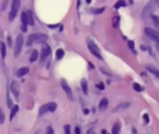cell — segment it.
<instances>
[{"label": "cell", "instance_id": "cell-37", "mask_svg": "<svg viewBox=\"0 0 159 134\" xmlns=\"http://www.w3.org/2000/svg\"><path fill=\"white\" fill-rule=\"evenodd\" d=\"M141 50H142V51H146V50H149V47L145 46V45H142V46H141Z\"/></svg>", "mask_w": 159, "mask_h": 134}, {"label": "cell", "instance_id": "cell-30", "mask_svg": "<svg viewBox=\"0 0 159 134\" xmlns=\"http://www.w3.org/2000/svg\"><path fill=\"white\" fill-rule=\"evenodd\" d=\"M96 88L100 89V91H103V89L105 88V84L103 83V82H99V83H96Z\"/></svg>", "mask_w": 159, "mask_h": 134}, {"label": "cell", "instance_id": "cell-18", "mask_svg": "<svg viewBox=\"0 0 159 134\" xmlns=\"http://www.w3.org/2000/svg\"><path fill=\"white\" fill-rule=\"evenodd\" d=\"M18 110H19V106H18V105H14L12 109H10V119H13L14 116H16L17 113H18Z\"/></svg>", "mask_w": 159, "mask_h": 134}, {"label": "cell", "instance_id": "cell-26", "mask_svg": "<svg viewBox=\"0 0 159 134\" xmlns=\"http://www.w3.org/2000/svg\"><path fill=\"white\" fill-rule=\"evenodd\" d=\"M104 10H105V6H103V8H98V9H92L91 12H92V14H101Z\"/></svg>", "mask_w": 159, "mask_h": 134}, {"label": "cell", "instance_id": "cell-45", "mask_svg": "<svg viewBox=\"0 0 159 134\" xmlns=\"http://www.w3.org/2000/svg\"><path fill=\"white\" fill-rule=\"evenodd\" d=\"M80 4H81V0H78V4H77V6H80Z\"/></svg>", "mask_w": 159, "mask_h": 134}, {"label": "cell", "instance_id": "cell-21", "mask_svg": "<svg viewBox=\"0 0 159 134\" xmlns=\"http://www.w3.org/2000/svg\"><path fill=\"white\" fill-rule=\"evenodd\" d=\"M126 5H127L126 0H118L116 4H114V8H116V9H119L121 6H126Z\"/></svg>", "mask_w": 159, "mask_h": 134}, {"label": "cell", "instance_id": "cell-5", "mask_svg": "<svg viewBox=\"0 0 159 134\" xmlns=\"http://www.w3.org/2000/svg\"><path fill=\"white\" fill-rule=\"evenodd\" d=\"M87 47H88V50H90V53L94 55L95 58H98L99 60H103V56H101V54H100V50H99V47L95 45V42H92V41L87 40Z\"/></svg>", "mask_w": 159, "mask_h": 134}, {"label": "cell", "instance_id": "cell-23", "mask_svg": "<svg viewBox=\"0 0 159 134\" xmlns=\"http://www.w3.org/2000/svg\"><path fill=\"white\" fill-rule=\"evenodd\" d=\"M6 106H8L9 109H12V107L14 106L13 101H12V97H10V95H9V89H8V95H6Z\"/></svg>", "mask_w": 159, "mask_h": 134}, {"label": "cell", "instance_id": "cell-13", "mask_svg": "<svg viewBox=\"0 0 159 134\" xmlns=\"http://www.w3.org/2000/svg\"><path fill=\"white\" fill-rule=\"evenodd\" d=\"M130 106V102H122L121 105H118L116 109H114V113H118V111H121V110H124V109H127V107Z\"/></svg>", "mask_w": 159, "mask_h": 134}, {"label": "cell", "instance_id": "cell-43", "mask_svg": "<svg viewBox=\"0 0 159 134\" xmlns=\"http://www.w3.org/2000/svg\"><path fill=\"white\" fill-rule=\"evenodd\" d=\"M128 3H130V4H134V0H128Z\"/></svg>", "mask_w": 159, "mask_h": 134}, {"label": "cell", "instance_id": "cell-9", "mask_svg": "<svg viewBox=\"0 0 159 134\" xmlns=\"http://www.w3.org/2000/svg\"><path fill=\"white\" fill-rule=\"evenodd\" d=\"M60 84H62V88L64 89V92H65V95H67V97L69 100H72V91H71V87L68 86V83L65 82L64 79H62L60 80Z\"/></svg>", "mask_w": 159, "mask_h": 134}, {"label": "cell", "instance_id": "cell-29", "mask_svg": "<svg viewBox=\"0 0 159 134\" xmlns=\"http://www.w3.org/2000/svg\"><path fill=\"white\" fill-rule=\"evenodd\" d=\"M151 18H153V23L155 24V27H159V17H157V16L154 14V16L151 17Z\"/></svg>", "mask_w": 159, "mask_h": 134}, {"label": "cell", "instance_id": "cell-8", "mask_svg": "<svg viewBox=\"0 0 159 134\" xmlns=\"http://www.w3.org/2000/svg\"><path fill=\"white\" fill-rule=\"evenodd\" d=\"M50 53H51L50 46H49L47 43L44 42V43H42V49H41V54H40V60L44 61V60H45V59L50 55Z\"/></svg>", "mask_w": 159, "mask_h": 134}, {"label": "cell", "instance_id": "cell-4", "mask_svg": "<svg viewBox=\"0 0 159 134\" xmlns=\"http://www.w3.org/2000/svg\"><path fill=\"white\" fill-rule=\"evenodd\" d=\"M55 110H57V103L55 102H47V103H44V105L39 109V115H44L46 113H53Z\"/></svg>", "mask_w": 159, "mask_h": 134}, {"label": "cell", "instance_id": "cell-1", "mask_svg": "<svg viewBox=\"0 0 159 134\" xmlns=\"http://www.w3.org/2000/svg\"><path fill=\"white\" fill-rule=\"evenodd\" d=\"M158 8H159V0H150V1L144 6L141 17L144 19H146V18H149V17H153Z\"/></svg>", "mask_w": 159, "mask_h": 134}, {"label": "cell", "instance_id": "cell-10", "mask_svg": "<svg viewBox=\"0 0 159 134\" xmlns=\"http://www.w3.org/2000/svg\"><path fill=\"white\" fill-rule=\"evenodd\" d=\"M10 91L14 95V97H19V91H18V84L17 82H12L10 83Z\"/></svg>", "mask_w": 159, "mask_h": 134}, {"label": "cell", "instance_id": "cell-28", "mask_svg": "<svg viewBox=\"0 0 159 134\" xmlns=\"http://www.w3.org/2000/svg\"><path fill=\"white\" fill-rule=\"evenodd\" d=\"M112 22H113V27H114V28H117L118 26H119V17H118V16H117V17H114Z\"/></svg>", "mask_w": 159, "mask_h": 134}, {"label": "cell", "instance_id": "cell-24", "mask_svg": "<svg viewBox=\"0 0 159 134\" xmlns=\"http://www.w3.org/2000/svg\"><path fill=\"white\" fill-rule=\"evenodd\" d=\"M63 56H64V51H63L62 49H58L57 53H55V58H57V60H60Z\"/></svg>", "mask_w": 159, "mask_h": 134}, {"label": "cell", "instance_id": "cell-38", "mask_svg": "<svg viewBox=\"0 0 159 134\" xmlns=\"http://www.w3.org/2000/svg\"><path fill=\"white\" fill-rule=\"evenodd\" d=\"M87 134H95V133H94V129H88Z\"/></svg>", "mask_w": 159, "mask_h": 134}, {"label": "cell", "instance_id": "cell-6", "mask_svg": "<svg viewBox=\"0 0 159 134\" xmlns=\"http://www.w3.org/2000/svg\"><path fill=\"white\" fill-rule=\"evenodd\" d=\"M144 32H145V35L147 37H150L153 41H155L157 42V45L159 46V32H157L155 29L153 28H150V27H146L145 29H144Z\"/></svg>", "mask_w": 159, "mask_h": 134}, {"label": "cell", "instance_id": "cell-40", "mask_svg": "<svg viewBox=\"0 0 159 134\" xmlns=\"http://www.w3.org/2000/svg\"><path fill=\"white\" fill-rule=\"evenodd\" d=\"M132 134H137V130H136L135 128H132Z\"/></svg>", "mask_w": 159, "mask_h": 134}, {"label": "cell", "instance_id": "cell-17", "mask_svg": "<svg viewBox=\"0 0 159 134\" xmlns=\"http://www.w3.org/2000/svg\"><path fill=\"white\" fill-rule=\"evenodd\" d=\"M27 19H28V24H29V26H34V24H35L34 16H32V12H31V10H27Z\"/></svg>", "mask_w": 159, "mask_h": 134}, {"label": "cell", "instance_id": "cell-3", "mask_svg": "<svg viewBox=\"0 0 159 134\" xmlns=\"http://www.w3.org/2000/svg\"><path fill=\"white\" fill-rule=\"evenodd\" d=\"M19 6H21V0H12V9L8 14V19L12 22L14 18H16L18 10H19Z\"/></svg>", "mask_w": 159, "mask_h": 134}, {"label": "cell", "instance_id": "cell-14", "mask_svg": "<svg viewBox=\"0 0 159 134\" xmlns=\"http://www.w3.org/2000/svg\"><path fill=\"white\" fill-rule=\"evenodd\" d=\"M21 21H22V26L27 27V24H28V19H27V10H24V12L22 13V16H21Z\"/></svg>", "mask_w": 159, "mask_h": 134}, {"label": "cell", "instance_id": "cell-41", "mask_svg": "<svg viewBox=\"0 0 159 134\" xmlns=\"http://www.w3.org/2000/svg\"><path fill=\"white\" fill-rule=\"evenodd\" d=\"M88 68H91V69H94V65L91 64V63H88Z\"/></svg>", "mask_w": 159, "mask_h": 134}, {"label": "cell", "instance_id": "cell-20", "mask_svg": "<svg viewBox=\"0 0 159 134\" xmlns=\"http://www.w3.org/2000/svg\"><path fill=\"white\" fill-rule=\"evenodd\" d=\"M132 88H134L136 92H142V91H144V87H142V86H140L139 83H136V82H134V83H132Z\"/></svg>", "mask_w": 159, "mask_h": 134}, {"label": "cell", "instance_id": "cell-46", "mask_svg": "<svg viewBox=\"0 0 159 134\" xmlns=\"http://www.w3.org/2000/svg\"><path fill=\"white\" fill-rule=\"evenodd\" d=\"M157 77H159V70H158V73H157Z\"/></svg>", "mask_w": 159, "mask_h": 134}, {"label": "cell", "instance_id": "cell-12", "mask_svg": "<svg viewBox=\"0 0 159 134\" xmlns=\"http://www.w3.org/2000/svg\"><path fill=\"white\" fill-rule=\"evenodd\" d=\"M106 107H108V98L104 97L100 100V102H99V110L100 111H104Z\"/></svg>", "mask_w": 159, "mask_h": 134}, {"label": "cell", "instance_id": "cell-19", "mask_svg": "<svg viewBox=\"0 0 159 134\" xmlns=\"http://www.w3.org/2000/svg\"><path fill=\"white\" fill-rule=\"evenodd\" d=\"M81 88H82L83 95H87V82H86V79L81 80Z\"/></svg>", "mask_w": 159, "mask_h": 134}, {"label": "cell", "instance_id": "cell-27", "mask_svg": "<svg viewBox=\"0 0 159 134\" xmlns=\"http://www.w3.org/2000/svg\"><path fill=\"white\" fill-rule=\"evenodd\" d=\"M146 69L149 70L150 73H153L154 75H157V73H158V69H155L154 66H151V65H146Z\"/></svg>", "mask_w": 159, "mask_h": 134}, {"label": "cell", "instance_id": "cell-31", "mask_svg": "<svg viewBox=\"0 0 159 134\" xmlns=\"http://www.w3.org/2000/svg\"><path fill=\"white\" fill-rule=\"evenodd\" d=\"M64 134H71V126L68 124L64 125Z\"/></svg>", "mask_w": 159, "mask_h": 134}, {"label": "cell", "instance_id": "cell-25", "mask_svg": "<svg viewBox=\"0 0 159 134\" xmlns=\"http://www.w3.org/2000/svg\"><path fill=\"white\" fill-rule=\"evenodd\" d=\"M127 45H128V47H130V50H131L135 55L137 54V53H136V49H135V42H134V41H131V40L127 41Z\"/></svg>", "mask_w": 159, "mask_h": 134}, {"label": "cell", "instance_id": "cell-42", "mask_svg": "<svg viewBox=\"0 0 159 134\" xmlns=\"http://www.w3.org/2000/svg\"><path fill=\"white\" fill-rule=\"evenodd\" d=\"M101 134H106V130H105V129H103V130H101Z\"/></svg>", "mask_w": 159, "mask_h": 134}, {"label": "cell", "instance_id": "cell-33", "mask_svg": "<svg viewBox=\"0 0 159 134\" xmlns=\"http://www.w3.org/2000/svg\"><path fill=\"white\" fill-rule=\"evenodd\" d=\"M45 134H54V129L51 128V126H47V128H46V132H45Z\"/></svg>", "mask_w": 159, "mask_h": 134}, {"label": "cell", "instance_id": "cell-39", "mask_svg": "<svg viewBox=\"0 0 159 134\" xmlns=\"http://www.w3.org/2000/svg\"><path fill=\"white\" fill-rule=\"evenodd\" d=\"M6 1H8V0H4V4H3V9H5V8H6Z\"/></svg>", "mask_w": 159, "mask_h": 134}, {"label": "cell", "instance_id": "cell-11", "mask_svg": "<svg viewBox=\"0 0 159 134\" xmlns=\"http://www.w3.org/2000/svg\"><path fill=\"white\" fill-rule=\"evenodd\" d=\"M27 73H29V68H28V66H22V68H19L17 70V75L18 77H23Z\"/></svg>", "mask_w": 159, "mask_h": 134}, {"label": "cell", "instance_id": "cell-16", "mask_svg": "<svg viewBox=\"0 0 159 134\" xmlns=\"http://www.w3.org/2000/svg\"><path fill=\"white\" fill-rule=\"evenodd\" d=\"M0 55H1V58L6 56V47L4 42H0Z\"/></svg>", "mask_w": 159, "mask_h": 134}, {"label": "cell", "instance_id": "cell-47", "mask_svg": "<svg viewBox=\"0 0 159 134\" xmlns=\"http://www.w3.org/2000/svg\"><path fill=\"white\" fill-rule=\"evenodd\" d=\"M0 9H1V8H0Z\"/></svg>", "mask_w": 159, "mask_h": 134}, {"label": "cell", "instance_id": "cell-44", "mask_svg": "<svg viewBox=\"0 0 159 134\" xmlns=\"http://www.w3.org/2000/svg\"><path fill=\"white\" fill-rule=\"evenodd\" d=\"M86 3H87V4H90V3H91V0H86Z\"/></svg>", "mask_w": 159, "mask_h": 134}, {"label": "cell", "instance_id": "cell-36", "mask_svg": "<svg viewBox=\"0 0 159 134\" xmlns=\"http://www.w3.org/2000/svg\"><path fill=\"white\" fill-rule=\"evenodd\" d=\"M8 45H9V46H12V45H13L12 38H10V36H8Z\"/></svg>", "mask_w": 159, "mask_h": 134}, {"label": "cell", "instance_id": "cell-32", "mask_svg": "<svg viewBox=\"0 0 159 134\" xmlns=\"http://www.w3.org/2000/svg\"><path fill=\"white\" fill-rule=\"evenodd\" d=\"M5 120V116H4V113H3V110L0 109V124H3Z\"/></svg>", "mask_w": 159, "mask_h": 134}, {"label": "cell", "instance_id": "cell-35", "mask_svg": "<svg viewBox=\"0 0 159 134\" xmlns=\"http://www.w3.org/2000/svg\"><path fill=\"white\" fill-rule=\"evenodd\" d=\"M75 134H81V128L80 126H76L75 128Z\"/></svg>", "mask_w": 159, "mask_h": 134}, {"label": "cell", "instance_id": "cell-34", "mask_svg": "<svg viewBox=\"0 0 159 134\" xmlns=\"http://www.w3.org/2000/svg\"><path fill=\"white\" fill-rule=\"evenodd\" d=\"M149 120H150V119H149V115L145 114V115H144V121H145V124H149Z\"/></svg>", "mask_w": 159, "mask_h": 134}, {"label": "cell", "instance_id": "cell-22", "mask_svg": "<svg viewBox=\"0 0 159 134\" xmlns=\"http://www.w3.org/2000/svg\"><path fill=\"white\" fill-rule=\"evenodd\" d=\"M119 129H121V125L119 123H116L112 128V134H119Z\"/></svg>", "mask_w": 159, "mask_h": 134}, {"label": "cell", "instance_id": "cell-7", "mask_svg": "<svg viewBox=\"0 0 159 134\" xmlns=\"http://www.w3.org/2000/svg\"><path fill=\"white\" fill-rule=\"evenodd\" d=\"M22 45H23V36L22 35H18L17 38H16V43H14V56L18 58L21 50H22Z\"/></svg>", "mask_w": 159, "mask_h": 134}, {"label": "cell", "instance_id": "cell-15", "mask_svg": "<svg viewBox=\"0 0 159 134\" xmlns=\"http://www.w3.org/2000/svg\"><path fill=\"white\" fill-rule=\"evenodd\" d=\"M37 58H39V51L34 50V51L31 53V55H29V63L36 61V60H37Z\"/></svg>", "mask_w": 159, "mask_h": 134}, {"label": "cell", "instance_id": "cell-2", "mask_svg": "<svg viewBox=\"0 0 159 134\" xmlns=\"http://www.w3.org/2000/svg\"><path fill=\"white\" fill-rule=\"evenodd\" d=\"M47 40V36L44 35V33H32V35L28 36V40H27V45H31L34 42H45Z\"/></svg>", "mask_w": 159, "mask_h": 134}]
</instances>
